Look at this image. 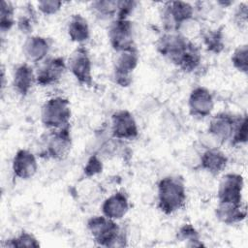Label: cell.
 I'll return each mask as SVG.
<instances>
[{"label": "cell", "instance_id": "1", "mask_svg": "<svg viewBox=\"0 0 248 248\" xmlns=\"http://www.w3.org/2000/svg\"><path fill=\"white\" fill-rule=\"evenodd\" d=\"M158 208L165 214H172L181 209L186 202V189L178 176H165L157 185Z\"/></svg>", "mask_w": 248, "mask_h": 248}, {"label": "cell", "instance_id": "2", "mask_svg": "<svg viewBox=\"0 0 248 248\" xmlns=\"http://www.w3.org/2000/svg\"><path fill=\"white\" fill-rule=\"evenodd\" d=\"M87 230L100 246L120 247L126 245V237L118 224L105 215L91 217L87 221Z\"/></svg>", "mask_w": 248, "mask_h": 248}, {"label": "cell", "instance_id": "3", "mask_svg": "<svg viewBox=\"0 0 248 248\" xmlns=\"http://www.w3.org/2000/svg\"><path fill=\"white\" fill-rule=\"evenodd\" d=\"M71 115L72 111L69 100L60 96L46 100L41 109V121L48 130L70 126Z\"/></svg>", "mask_w": 248, "mask_h": 248}, {"label": "cell", "instance_id": "4", "mask_svg": "<svg viewBox=\"0 0 248 248\" xmlns=\"http://www.w3.org/2000/svg\"><path fill=\"white\" fill-rule=\"evenodd\" d=\"M161 17L166 32H178L183 24L194 18V7L184 1L165 2Z\"/></svg>", "mask_w": 248, "mask_h": 248}, {"label": "cell", "instance_id": "5", "mask_svg": "<svg viewBox=\"0 0 248 248\" xmlns=\"http://www.w3.org/2000/svg\"><path fill=\"white\" fill-rule=\"evenodd\" d=\"M70 126L61 129L49 130L44 139L42 153L46 158L62 160L68 156L72 148Z\"/></svg>", "mask_w": 248, "mask_h": 248}, {"label": "cell", "instance_id": "6", "mask_svg": "<svg viewBox=\"0 0 248 248\" xmlns=\"http://www.w3.org/2000/svg\"><path fill=\"white\" fill-rule=\"evenodd\" d=\"M139 50L135 46L116 52L113 61V78L121 87H128L132 81V74L139 64Z\"/></svg>", "mask_w": 248, "mask_h": 248}, {"label": "cell", "instance_id": "7", "mask_svg": "<svg viewBox=\"0 0 248 248\" xmlns=\"http://www.w3.org/2000/svg\"><path fill=\"white\" fill-rule=\"evenodd\" d=\"M190 41L179 32H166L157 42V51L177 66Z\"/></svg>", "mask_w": 248, "mask_h": 248}, {"label": "cell", "instance_id": "8", "mask_svg": "<svg viewBox=\"0 0 248 248\" xmlns=\"http://www.w3.org/2000/svg\"><path fill=\"white\" fill-rule=\"evenodd\" d=\"M67 69L72 73L79 84L92 86V63L88 50L83 46H78L70 55L67 61Z\"/></svg>", "mask_w": 248, "mask_h": 248}, {"label": "cell", "instance_id": "9", "mask_svg": "<svg viewBox=\"0 0 248 248\" xmlns=\"http://www.w3.org/2000/svg\"><path fill=\"white\" fill-rule=\"evenodd\" d=\"M108 38L115 52L135 46L133 22L129 19H114L109 24Z\"/></svg>", "mask_w": 248, "mask_h": 248}, {"label": "cell", "instance_id": "10", "mask_svg": "<svg viewBox=\"0 0 248 248\" xmlns=\"http://www.w3.org/2000/svg\"><path fill=\"white\" fill-rule=\"evenodd\" d=\"M67 69V62L61 56L49 57L40 63L35 71L36 82L41 86H48L57 83Z\"/></svg>", "mask_w": 248, "mask_h": 248}, {"label": "cell", "instance_id": "11", "mask_svg": "<svg viewBox=\"0 0 248 248\" xmlns=\"http://www.w3.org/2000/svg\"><path fill=\"white\" fill-rule=\"evenodd\" d=\"M243 186L244 180L242 175L232 172L223 175L217 191L218 202L223 203L241 204Z\"/></svg>", "mask_w": 248, "mask_h": 248}, {"label": "cell", "instance_id": "12", "mask_svg": "<svg viewBox=\"0 0 248 248\" xmlns=\"http://www.w3.org/2000/svg\"><path fill=\"white\" fill-rule=\"evenodd\" d=\"M111 135L116 140H134L139 128L134 115L127 109H119L111 115Z\"/></svg>", "mask_w": 248, "mask_h": 248}, {"label": "cell", "instance_id": "13", "mask_svg": "<svg viewBox=\"0 0 248 248\" xmlns=\"http://www.w3.org/2000/svg\"><path fill=\"white\" fill-rule=\"evenodd\" d=\"M188 108L193 116L203 118L210 115L214 108V100L211 92L202 86L194 88L189 95Z\"/></svg>", "mask_w": 248, "mask_h": 248}, {"label": "cell", "instance_id": "14", "mask_svg": "<svg viewBox=\"0 0 248 248\" xmlns=\"http://www.w3.org/2000/svg\"><path fill=\"white\" fill-rule=\"evenodd\" d=\"M14 175L19 179H29L35 175L38 170L36 156L28 149H18L12 162Z\"/></svg>", "mask_w": 248, "mask_h": 248}, {"label": "cell", "instance_id": "15", "mask_svg": "<svg viewBox=\"0 0 248 248\" xmlns=\"http://www.w3.org/2000/svg\"><path fill=\"white\" fill-rule=\"evenodd\" d=\"M236 118L226 112H220L211 117L207 133L211 136L216 141L224 142L228 140H231Z\"/></svg>", "mask_w": 248, "mask_h": 248}, {"label": "cell", "instance_id": "16", "mask_svg": "<svg viewBox=\"0 0 248 248\" xmlns=\"http://www.w3.org/2000/svg\"><path fill=\"white\" fill-rule=\"evenodd\" d=\"M50 48L46 38L37 35L28 36L22 45V53L27 61L32 63H41L48 54Z\"/></svg>", "mask_w": 248, "mask_h": 248}, {"label": "cell", "instance_id": "17", "mask_svg": "<svg viewBox=\"0 0 248 248\" xmlns=\"http://www.w3.org/2000/svg\"><path fill=\"white\" fill-rule=\"evenodd\" d=\"M35 83H37L36 74L28 63H21L15 68L12 84L18 95L22 97L28 95Z\"/></svg>", "mask_w": 248, "mask_h": 248}, {"label": "cell", "instance_id": "18", "mask_svg": "<svg viewBox=\"0 0 248 248\" xmlns=\"http://www.w3.org/2000/svg\"><path fill=\"white\" fill-rule=\"evenodd\" d=\"M102 213L112 220L123 218L129 210V200L125 192L117 191L107 198L102 206Z\"/></svg>", "mask_w": 248, "mask_h": 248}, {"label": "cell", "instance_id": "19", "mask_svg": "<svg viewBox=\"0 0 248 248\" xmlns=\"http://www.w3.org/2000/svg\"><path fill=\"white\" fill-rule=\"evenodd\" d=\"M201 167L213 175H218L228 164V157L217 147L207 148L201 155Z\"/></svg>", "mask_w": 248, "mask_h": 248}, {"label": "cell", "instance_id": "20", "mask_svg": "<svg viewBox=\"0 0 248 248\" xmlns=\"http://www.w3.org/2000/svg\"><path fill=\"white\" fill-rule=\"evenodd\" d=\"M216 217L222 223L232 225L242 221L246 217V207L241 204L219 202L215 209Z\"/></svg>", "mask_w": 248, "mask_h": 248}, {"label": "cell", "instance_id": "21", "mask_svg": "<svg viewBox=\"0 0 248 248\" xmlns=\"http://www.w3.org/2000/svg\"><path fill=\"white\" fill-rule=\"evenodd\" d=\"M67 33L71 41L82 44L90 37V28L87 19L79 14L73 15L67 25Z\"/></svg>", "mask_w": 248, "mask_h": 248}, {"label": "cell", "instance_id": "22", "mask_svg": "<svg viewBox=\"0 0 248 248\" xmlns=\"http://www.w3.org/2000/svg\"><path fill=\"white\" fill-rule=\"evenodd\" d=\"M201 62H202L201 49L194 42L190 41L185 52L183 53L176 67H178L181 71L185 73H191L200 66Z\"/></svg>", "mask_w": 248, "mask_h": 248}, {"label": "cell", "instance_id": "23", "mask_svg": "<svg viewBox=\"0 0 248 248\" xmlns=\"http://www.w3.org/2000/svg\"><path fill=\"white\" fill-rule=\"evenodd\" d=\"M202 42L208 51L213 53H220L225 46L222 28L210 29L203 32Z\"/></svg>", "mask_w": 248, "mask_h": 248}, {"label": "cell", "instance_id": "24", "mask_svg": "<svg viewBox=\"0 0 248 248\" xmlns=\"http://www.w3.org/2000/svg\"><path fill=\"white\" fill-rule=\"evenodd\" d=\"M16 23L15 7L10 1L3 0L0 6V30L6 33L12 29Z\"/></svg>", "mask_w": 248, "mask_h": 248}, {"label": "cell", "instance_id": "25", "mask_svg": "<svg viewBox=\"0 0 248 248\" xmlns=\"http://www.w3.org/2000/svg\"><path fill=\"white\" fill-rule=\"evenodd\" d=\"M117 2L116 0H104L94 1L91 3V10L94 14L101 17H113L116 16L117 13Z\"/></svg>", "mask_w": 248, "mask_h": 248}, {"label": "cell", "instance_id": "26", "mask_svg": "<svg viewBox=\"0 0 248 248\" xmlns=\"http://www.w3.org/2000/svg\"><path fill=\"white\" fill-rule=\"evenodd\" d=\"M177 238L181 241L187 242V246L199 247L203 244L200 240V234L198 231L191 224H184L177 232Z\"/></svg>", "mask_w": 248, "mask_h": 248}, {"label": "cell", "instance_id": "27", "mask_svg": "<svg viewBox=\"0 0 248 248\" xmlns=\"http://www.w3.org/2000/svg\"><path fill=\"white\" fill-rule=\"evenodd\" d=\"M36 22V14L31 4H27L24 7L23 13H21L17 19V28L22 33H30L33 30V26Z\"/></svg>", "mask_w": 248, "mask_h": 248}, {"label": "cell", "instance_id": "28", "mask_svg": "<svg viewBox=\"0 0 248 248\" xmlns=\"http://www.w3.org/2000/svg\"><path fill=\"white\" fill-rule=\"evenodd\" d=\"M5 247H39L40 243L38 239L28 232H21L15 237L6 240Z\"/></svg>", "mask_w": 248, "mask_h": 248}, {"label": "cell", "instance_id": "29", "mask_svg": "<svg viewBox=\"0 0 248 248\" xmlns=\"http://www.w3.org/2000/svg\"><path fill=\"white\" fill-rule=\"evenodd\" d=\"M232 66L239 72L246 74L248 71V46H238L232 55Z\"/></svg>", "mask_w": 248, "mask_h": 248}, {"label": "cell", "instance_id": "30", "mask_svg": "<svg viewBox=\"0 0 248 248\" xmlns=\"http://www.w3.org/2000/svg\"><path fill=\"white\" fill-rule=\"evenodd\" d=\"M247 141V117L236 118L235 125L231 137V142L233 145L246 143Z\"/></svg>", "mask_w": 248, "mask_h": 248}, {"label": "cell", "instance_id": "31", "mask_svg": "<svg viewBox=\"0 0 248 248\" xmlns=\"http://www.w3.org/2000/svg\"><path fill=\"white\" fill-rule=\"evenodd\" d=\"M63 6V2L56 0H43L38 2V10L46 16L57 14Z\"/></svg>", "mask_w": 248, "mask_h": 248}, {"label": "cell", "instance_id": "32", "mask_svg": "<svg viewBox=\"0 0 248 248\" xmlns=\"http://www.w3.org/2000/svg\"><path fill=\"white\" fill-rule=\"evenodd\" d=\"M103 170V163L98 155H92L88 160L83 169V172L87 177L94 176Z\"/></svg>", "mask_w": 248, "mask_h": 248}, {"label": "cell", "instance_id": "33", "mask_svg": "<svg viewBox=\"0 0 248 248\" xmlns=\"http://www.w3.org/2000/svg\"><path fill=\"white\" fill-rule=\"evenodd\" d=\"M136 1H126V0H121L117 2V13L115 19H128L130 15L133 13L137 6Z\"/></svg>", "mask_w": 248, "mask_h": 248}, {"label": "cell", "instance_id": "34", "mask_svg": "<svg viewBox=\"0 0 248 248\" xmlns=\"http://www.w3.org/2000/svg\"><path fill=\"white\" fill-rule=\"evenodd\" d=\"M248 19V6L247 3H241L237 6L234 13V21L239 28H245L247 26Z\"/></svg>", "mask_w": 248, "mask_h": 248}]
</instances>
